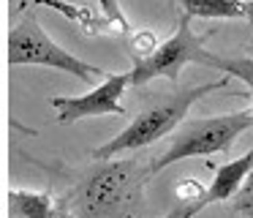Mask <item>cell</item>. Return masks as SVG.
<instances>
[{
  "label": "cell",
  "instance_id": "obj_11",
  "mask_svg": "<svg viewBox=\"0 0 253 218\" xmlns=\"http://www.w3.org/2000/svg\"><path fill=\"white\" fill-rule=\"evenodd\" d=\"M231 202H234V210L240 213V216L253 218V169H251V174L245 177L242 188L237 191V196H234Z\"/></svg>",
  "mask_w": 253,
  "mask_h": 218
},
{
  "label": "cell",
  "instance_id": "obj_10",
  "mask_svg": "<svg viewBox=\"0 0 253 218\" xmlns=\"http://www.w3.org/2000/svg\"><path fill=\"white\" fill-rule=\"evenodd\" d=\"M215 68H220L226 76H234V79L245 82V87L253 96V60L251 57H226V54H218Z\"/></svg>",
  "mask_w": 253,
  "mask_h": 218
},
{
  "label": "cell",
  "instance_id": "obj_12",
  "mask_svg": "<svg viewBox=\"0 0 253 218\" xmlns=\"http://www.w3.org/2000/svg\"><path fill=\"white\" fill-rule=\"evenodd\" d=\"M164 218H193V216H191V210H188V202H185V199H180V205H174Z\"/></svg>",
  "mask_w": 253,
  "mask_h": 218
},
{
  "label": "cell",
  "instance_id": "obj_8",
  "mask_svg": "<svg viewBox=\"0 0 253 218\" xmlns=\"http://www.w3.org/2000/svg\"><path fill=\"white\" fill-rule=\"evenodd\" d=\"M8 218H74L68 199H57L52 191L11 188L8 191Z\"/></svg>",
  "mask_w": 253,
  "mask_h": 218
},
{
  "label": "cell",
  "instance_id": "obj_1",
  "mask_svg": "<svg viewBox=\"0 0 253 218\" xmlns=\"http://www.w3.org/2000/svg\"><path fill=\"white\" fill-rule=\"evenodd\" d=\"M153 161L142 158H95L66 194L74 218H147L144 185Z\"/></svg>",
  "mask_w": 253,
  "mask_h": 218
},
{
  "label": "cell",
  "instance_id": "obj_3",
  "mask_svg": "<svg viewBox=\"0 0 253 218\" xmlns=\"http://www.w3.org/2000/svg\"><path fill=\"white\" fill-rule=\"evenodd\" d=\"M6 49H8V65L11 68H19V65L55 68V71H63V74H71L74 79L84 82V85H93L95 79L106 76L101 65L87 63V60L71 54L68 49H63L60 44H55V38L41 27L39 16L33 11H28L8 30Z\"/></svg>",
  "mask_w": 253,
  "mask_h": 218
},
{
  "label": "cell",
  "instance_id": "obj_6",
  "mask_svg": "<svg viewBox=\"0 0 253 218\" xmlns=\"http://www.w3.org/2000/svg\"><path fill=\"white\" fill-rule=\"evenodd\" d=\"M128 87H133L131 71L106 74L101 85L82 96H52L49 107L57 112L60 123H77L84 117H101V114H123V96Z\"/></svg>",
  "mask_w": 253,
  "mask_h": 218
},
{
  "label": "cell",
  "instance_id": "obj_5",
  "mask_svg": "<svg viewBox=\"0 0 253 218\" xmlns=\"http://www.w3.org/2000/svg\"><path fill=\"white\" fill-rule=\"evenodd\" d=\"M207 38L193 33L191 27V16L182 14L177 22L174 33L169 38H164L161 44H155V49L144 57H136L131 65V82L133 87H147L153 79L164 76L169 82H177L188 63H199V65H210L215 68L218 54L210 52L204 47Z\"/></svg>",
  "mask_w": 253,
  "mask_h": 218
},
{
  "label": "cell",
  "instance_id": "obj_2",
  "mask_svg": "<svg viewBox=\"0 0 253 218\" xmlns=\"http://www.w3.org/2000/svg\"><path fill=\"white\" fill-rule=\"evenodd\" d=\"M223 87H229V76L212 79V82H202V85L174 87V90L166 93L164 98H158L155 104H150L147 109H142V112H139L117 136H112L109 142H104L101 147H95L93 158H117L120 153L142 150V147L164 139L166 134H171V131L180 128L193 104L202 101V98H207L210 93L223 90Z\"/></svg>",
  "mask_w": 253,
  "mask_h": 218
},
{
  "label": "cell",
  "instance_id": "obj_13",
  "mask_svg": "<svg viewBox=\"0 0 253 218\" xmlns=\"http://www.w3.org/2000/svg\"><path fill=\"white\" fill-rule=\"evenodd\" d=\"M242 5H245V16L242 19H248V25L253 27V0H242Z\"/></svg>",
  "mask_w": 253,
  "mask_h": 218
},
{
  "label": "cell",
  "instance_id": "obj_7",
  "mask_svg": "<svg viewBox=\"0 0 253 218\" xmlns=\"http://www.w3.org/2000/svg\"><path fill=\"white\" fill-rule=\"evenodd\" d=\"M251 169H253V147L245 150L240 158L218 166L215 174H212V183L207 185V191H202V196H196V199H185L191 216H196L199 210H204V207H210V205L234 199L237 191L242 188V183H245V177L251 174Z\"/></svg>",
  "mask_w": 253,
  "mask_h": 218
},
{
  "label": "cell",
  "instance_id": "obj_9",
  "mask_svg": "<svg viewBox=\"0 0 253 218\" xmlns=\"http://www.w3.org/2000/svg\"><path fill=\"white\" fill-rule=\"evenodd\" d=\"M182 5V14L191 19H223L234 22L245 16L242 0H177Z\"/></svg>",
  "mask_w": 253,
  "mask_h": 218
},
{
  "label": "cell",
  "instance_id": "obj_4",
  "mask_svg": "<svg viewBox=\"0 0 253 218\" xmlns=\"http://www.w3.org/2000/svg\"><path fill=\"white\" fill-rule=\"evenodd\" d=\"M251 128H253V107L240 109V112H229V114H215V117L188 120L174 131L169 147L153 158V172H164L166 166L185 161V158L229 153L237 136Z\"/></svg>",
  "mask_w": 253,
  "mask_h": 218
}]
</instances>
